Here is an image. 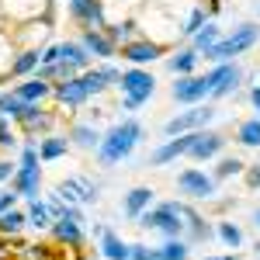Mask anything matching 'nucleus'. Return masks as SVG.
Instances as JSON below:
<instances>
[{
    "label": "nucleus",
    "instance_id": "nucleus-4",
    "mask_svg": "<svg viewBox=\"0 0 260 260\" xmlns=\"http://www.w3.org/2000/svg\"><path fill=\"white\" fill-rule=\"evenodd\" d=\"M153 90H156L153 73H146V70H125L121 73V94H125L121 108L125 111H136L139 104H146V101L153 98Z\"/></svg>",
    "mask_w": 260,
    "mask_h": 260
},
{
    "label": "nucleus",
    "instance_id": "nucleus-19",
    "mask_svg": "<svg viewBox=\"0 0 260 260\" xmlns=\"http://www.w3.org/2000/svg\"><path fill=\"white\" fill-rule=\"evenodd\" d=\"M14 94H18L21 101H28V104H35V101H42V98H49V94H52V83L42 80V77H31V80L21 83Z\"/></svg>",
    "mask_w": 260,
    "mask_h": 260
},
{
    "label": "nucleus",
    "instance_id": "nucleus-37",
    "mask_svg": "<svg viewBox=\"0 0 260 260\" xmlns=\"http://www.w3.org/2000/svg\"><path fill=\"white\" fill-rule=\"evenodd\" d=\"M18 170H14V163L11 160H0V180H7V177H14Z\"/></svg>",
    "mask_w": 260,
    "mask_h": 260
},
{
    "label": "nucleus",
    "instance_id": "nucleus-32",
    "mask_svg": "<svg viewBox=\"0 0 260 260\" xmlns=\"http://www.w3.org/2000/svg\"><path fill=\"white\" fill-rule=\"evenodd\" d=\"M83 87H87V94H104L108 90V77L101 73V70H83Z\"/></svg>",
    "mask_w": 260,
    "mask_h": 260
},
{
    "label": "nucleus",
    "instance_id": "nucleus-34",
    "mask_svg": "<svg viewBox=\"0 0 260 260\" xmlns=\"http://www.w3.org/2000/svg\"><path fill=\"white\" fill-rule=\"evenodd\" d=\"M236 174H243V163L236 160V156H229V160H222L219 163V170H215V177H236Z\"/></svg>",
    "mask_w": 260,
    "mask_h": 260
},
{
    "label": "nucleus",
    "instance_id": "nucleus-11",
    "mask_svg": "<svg viewBox=\"0 0 260 260\" xmlns=\"http://www.w3.org/2000/svg\"><path fill=\"white\" fill-rule=\"evenodd\" d=\"M222 146H225V139H222L219 132H194V139H191V149H187V156L191 160H208V156H215V153H222Z\"/></svg>",
    "mask_w": 260,
    "mask_h": 260
},
{
    "label": "nucleus",
    "instance_id": "nucleus-12",
    "mask_svg": "<svg viewBox=\"0 0 260 260\" xmlns=\"http://www.w3.org/2000/svg\"><path fill=\"white\" fill-rule=\"evenodd\" d=\"M191 139H194V132H187V136H177V139L170 136V142H163L160 149L149 156V163H153V167H163V163H170V160H177V156H184V153L191 149Z\"/></svg>",
    "mask_w": 260,
    "mask_h": 260
},
{
    "label": "nucleus",
    "instance_id": "nucleus-29",
    "mask_svg": "<svg viewBox=\"0 0 260 260\" xmlns=\"http://www.w3.org/2000/svg\"><path fill=\"white\" fill-rule=\"evenodd\" d=\"M236 139L243 142V146H260V115L250 121H243L240 132H236Z\"/></svg>",
    "mask_w": 260,
    "mask_h": 260
},
{
    "label": "nucleus",
    "instance_id": "nucleus-40",
    "mask_svg": "<svg viewBox=\"0 0 260 260\" xmlns=\"http://www.w3.org/2000/svg\"><path fill=\"white\" fill-rule=\"evenodd\" d=\"M205 260H240V257H233V253H229V257H205Z\"/></svg>",
    "mask_w": 260,
    "mask_h": 260
},
{
    "label": "nucleus",
    "instance_id": "nucleus-41",
    "mask_svg": "<svg viewBox=\"0 0 260 260\" xmlns=\"http://www.w3.org/2000/svg\"><path fill=\"white\" fill-rule=\"evenodd\" d=\"M253 222H257V229H260V208H257V215H253Z\"/></svg>",
    "mask_w": 260,
    "mask_h": 260
},
{
    "label": "nucleus",
    "instance_id": "nucleus-39",
    "mask_svg": "<svg viewBox=\"0 0 260 260\" xmlns=\"http://www.w3.org/2000/svg\"><path fill=\"white\" fill-rule=\"evenodd\" d=\"M250 101H253V108H257V111H260V83H257V87H253V90H250Z\"/></svg>",
    "mask_w": 260,
    "mask_h": 260
},
{
    "label": "nucleus",
    "instance_id": "nucleus-9",
    "mask_svg": "<svg viewBox=\"0 0 260 260\" xmlns=\"http://www.w3.org/2000/svg\"><path fill=\"white\" fill-rule=\"evenodd\" d=\"M56 191L62 194V201H66V205H73V201H80V205L98 201V184H90L87 177H66Z\"/></svg>",
    "mask_w": 260,
    "mask_h": 260
},
{
    "label": "nucleus",
    "instance_id": "nucleus-26",
    "mask_svg": "<svg viewBox=\"0 0 260 260\" xmlns=\"http://www.w3.org/2000/svg\"><path fill=\"white\" fill-rule=\"evenodd\" d=\"M215 42H219V24H215V21H205L198 31H194V49H198V52H208Z\"/></svg>",
    "mask_w": 260,
    "mask_h": 260
},
{
    "label": "nucleus",
    "instance_id": "nucleus-24",
    "mask_svg": "<svg viewBox=\"0 0 260 260\" xmlns=\"http://www.w3.org/2000/svg\"><path fill=\"white\" fill-rule=\"evenodd\" d=\"M28 225V212H18V208H4L0 212V233L4 236H14Z\"/></svg>",
    "mask_w": 260,
    "mask_h": 260
},
{
    "label": "nucleus",
    "instance_id": "nucleus-15",
    "mask_svg": "<svg viewBox=\"0 0 260 260\" xmlns=\"http://www.w3.org/2000/svg\"><path fill=\"white\" fill-rule=\"evenodd\" d=\"M87 98H90V94H87V87H83L80 77H73V80H66V83L56 87V101H59V104H70V108H80Z\"/></svg>",
    "mask_w": 260,
    "mask_h": 260
},
{
    "label": "nucleus",
    "instance_id": "nucleus-17",
    "mask_svg": "<svg viewBox=\"0 0 260 260\" xmlns=\"http://www.w3.org/2000/svg\"><path fill=\"white\" fill-rule=\"evenodd\" d=\"M149 205H153V187H132L125 194V215L128 219H139Z\"/></svg>",
    "mask_w": 260,
    "mask_h": 260
},
{
    "label": "nucleus",
    "instance_id": "nucleus-21",
    "mask_svg": "<svg viewBox=\"0 0 260 260\" xmlns=\"http://www.w3.org/2000/svg\"><path fill=\"white\" fill-rule=\"evenodd\" d=\"M59 52H62V59L73 62L77 70H87L90 66V52H87L83 42H59Z\"/></svg>",
    "mask_w": 260,
    "mask_h": 260
},
{
    "label": "nucleus",
    "instance_id": "nucleus-5",
    "mask_svg": "<svg viewBox=\"0 0 260 260\" xmlns=\"http://www.w3.org/2000/svg\"><path fill=\"white\" fill-rule=\"evenodd\" d=\"M219 118V108H212V104H201V108H191V111H180L177 118H170L163 125V132L167 136H187V132H198L205 128L208 121Z\"/></svg>",
    "mask_w": 260,
    "mask_h": 260
},
{
    "label": "nucleus",
    "instance_id": "nucleus-35",
    "mask_svg": "<svg viewBox=\"0 0 260 260\" xmlns=\"http://www.w3.org/2000/svg\"><path fill=\"white\" fill-rule=\"evenodd\" d=\"M128 260H160V253H156V250H149V246H142V243H132Z\"/></svg>",
    "mask_w": 260,
    "mask_h": 260
},
{
    "label": "nucleus",
    "instance_id": "nucleus-31",
    "mask_svg": "<svg viewBox=\"0 0 260 260\" xmlns=\"http://www.w3.org/2000/svg\"><path fill=\"white\" fill-rule=\"evenodd\" d=\"M24 104H28V101H21L18 94H0V115H4V118H21Z\"/></svg>",
    "mask_w": 260,
    "mask_h": 260
},
{
    "label": "nucleus",
    "instance_id": "nucleus-16",
    "mask_svg": "<svg viewBox=\"0 0 260 260\" xmlns=\"http://www.w3.org/2000/svg\"><path fill=\"white\" fill-rule=\"evenodd\" d=\"M101 253L108 260H128V253H132V246L121 240L118 233H111V229H104L101 233Z\"/></svg>",
    "mask_w": 260,
    "mask_h": 260
},
{
    "label": "nucleus",
    "instance_id": "nucleus-6",
    "mask_svg": "<svg viewBox=\"0 0 260 260\" xmlns=\"http://www.w3.org/2000/svg\"><path fill=\"white\" fill-rule=\"evenodd\" d=\"M174 101H180V104H194V101H205L212 98V80H208V73L205 77H180L177 83H174Z\"/></svg>",
    "mask_w": 260,
    "mask_h": 260
},
{
    "label": "nucleus",
    "instance_id": "nucleus-2",
    "mask_svg": "<svg viewBox=\"0 0 260 260\" xmlns=\"http://www.w3.org/2000/svg\"><path fill=\"white\" fill-rule=\"evenodd\" d=\"M260 39V28L257 24H240V28H233V35H225V39H219L205 56L215 62H229L233 56H240V52H246L250 45H257Z\"/></svg>",
    "mask_w": 260,
    "mask_h": 260
},
{
    "label": "nucleus",
    "instance_id": "nucleus-25",
    "mask_svg": "<svg viewBox=\"0 0 260 260\" xmlns=\"http://www.w3.org/2000/svg\"><path fill=\"white\" fill-rule=\"evenodd\" d=\"M39 62H42V49H24L18 59H14V66H11V77H24V73H31Z\"/></svg>",
    "mask_w": 260,
    "mask_h": 260
},
{
    "label": "nucleus",
    "instance_id": "nucleus-7",
    "mask_svg": "<svg viewBox=\"0 0 260 260\" xmlns=\"http://www.w3.org/2000/svg\"><path fill=\"white\" fill-rule=\"evenodd\" d=\"M208 80H212V98H229V94L240 87L243 73H240V66H233V62H219V66L208 73Z\"/></svg>",
    "mask_w": 260,
    "mask_h": 260
},
{
    "label": "nucleus",
    "instance_id": "nucleus-42",
    "mask_svg": "<svg viewBox=\"0 0 260 260\" xmlns=\"http://www.w3.org/2000/svg\"><path fill=\"white\" fill-rule=\"evenodd\" d=\"M257 250H260V246H257Z\"/></svg>",
    "mask_w": 260,
    "mask_h": 260
},
{
    "label": "nucleus",
    "instance_id": "nucleus-36",
    "mask_svg": "<svg viewBox=\"0 0 260 260\" xmlns=\"http://www.w3.org/2000/svg\"><path fill=\"white\" fill-rule=\"evenodd\" d=\"M14 198H21L18 191H0V212L4 208H14Z\"/></svg>",
    "mask_w": 260,
    "mask_h": 260
},
{
    "label": "nucleus",
    "instance_id": "nucleus-10",
    "mask_svg": "<svg viewBox=\"0 0 260 260\" xmlns=\"http://www.w3.org/2000/svg\"><path fill=\"white\" fill-rule=\"evenodd\" d=\"M177 187L187 194V198H212L215 194V180L208 177V174H201V170H184L177 177Z\"/></svg>",
    "mask_w": 260,
    "mask_h": 260
},
{
    "label": "nucleus",
    "instance_id": "nucleus-33",
    "mask_svg": "<svg viewBox=\"0 0 260 260\" xmlns=\"http://www.w3.org/2000/svg\"><path fill=\"white\" fill-rule=\"evenodd\" d=\"M215 233H219V240L225 243V246H233V250L243 243V233H240V225H236V222H219V229H215Z\"/></svg>",
    "mask_w": 260,
    "mask_h": 260
},
{
    "label": "nucleus",
    "instance_id": "nucleus-20",
    "mask_svg": "<svg viewBox=\"0 0 260 260\" xmlns=\"http://www.w3.org/2000/svg\"><path fill=\"white\" fill-rule=\"evenodd\" d=\"M18 121L24 125V128L39 132V128H49V125H52V115H45V111L39 108V101H35V104H24V111H21Z\"/></svg>",
    "mask_w": 260,
    "mask_h": 260
},
{
    "label": "nucleus",
    "instance_id": "nucleus-23",
    "mask_svg": "<svg viewBox=\"0 0 260 260\" xmlns=\"http://www.w3.org/2000/svg\"><path fill=\"white\" fill-rule=\"evenodd\" d=\"M70 139L77 142L80 149H94V146H101V132L94 125H87V121H77L73 132H70Z\"/></svg>",
    "mask_w": 260,
    "mask_h": 260
},
{
    "label": "nucleus",
    "instance_id": "nucleus-18",
    "mask_svg": "<svg viewBox=\"0 0 260 260\" xmlns=\"http://www.w3.org/2000/svg\"><path fill=\"white\" fill-rule=\"evenodd\" d=\"M52 236H56L59 243L80 246V243H83V222H73V219H56V222H52Z\"/></svg>",
    "mask_w": 260,
    "mask_h": 260
},
{
    "label": "nucleus",
    "instance_id": "nucleus-13",
    "mask_svg": "<svg viewBox=\"0 0 260 260\" xmlns=\"http://www.w3.org/2000/svg\"><path fill=\"white\" fill-rule=\"evenodd\" d=\"M80 42L87 45V52H90V56H101V59H111V56L118 52V45L104 35V28H87Z\"/></svg>",
    "mask_w": 260,
    "mask_h": 260
},
{
    "label": "nucleus",
    "instance_id": "nucleus-28",
    "mask_svg": "<svg viewBox=\"0 0 260 260\" xmlns=\"http://www.w3.org/2000/svg\"><path fill=\"white\" fill-rule=\"evenodd\" d=\"M62 153H66V139H56V136H49V139H42V146H39V156H42L45 163L59 160Z\"/></svg>",
    "mask_w": 260,
    "mask_h": 260
},
{
    "label": "nucleus",
    "instance_id": "nucleus-3",
    "mask_svg": "<svg viewBox=\"0 0 260 260\" xmlns=\"http://www.w3.org/2000/svg\"><path fill=\"white\" fill-rule=\"evenodd\" d=\"M39 149L35 146H28L24 153H21V167H18V174H14V191H18L21 198H28V201H35L39 198V191H42V167H39Z\"/></svg>",
    "mask_w": 260,
    "mask_h": 260
},
{
    "label": "nucleus",
    "instance_id": "nucleus-14",
    "mask_svg": "<svg viewBox=\"0 0 260 260\" xmlns=\"http://www.w3.org/2000/svg\"><path fill=\"white\" fill-rule=\"evenodd\" d=\"M160 52H163L160 42H128V45H121V56H125L128 62H136V66H142V62H153Z\"/></svg>",
    "mask_w": 260,
    "mask_h": 260
},
{
    "label": "nucleus",
    "instance_id": "nucleus-30",
    "mask_svg": "<svg viewBox=\"0 0 260 260\" xmlns=\"http://www.w3.org/2000/svg\"><path fill=\"white\" fill-rule=\"evenodd\" d=\"M156 253H160V260H187V243L180 240V236L177 240H167Z\"/></svg>",
    "mask_w": 260,
    "mask_h": 260
},
{
    "label": "nucleus",
    "instance_id": "nucleus-38",
    "mask_svg": "<svg viewBox=\"0 0 260 260\" xmlns=\"http://www.w3.org/2000/svg\"><path fill=\"white\" fill-rule=\"evenodd\" d=\"M246 180H250V184H253V187H260V167H253V170H250V174H246Z\"/></svg>",
    "mask_w": 260,
    "mask_h": 260
},
{
    "label": "nucleus",
    "instance_id": "nucleus-27",
    "mask_svg": "<svg viewBox=\"0 0 260 260\" xmlns=\"http://www.w3.org/2000/svg\"><path fill=\"white\" fill-rule=\"evenodd\" d=\"M167 66H170L174 73H184V77H187V73L198 66V49H180L177 56H170V62H167Z\"/></svg>",
    "mask_w": 260,
    "mask_h": 260
},
{
    "label": "nucleus",
    "instance_id": "nucleus-1",
    "mask_svg": "<svg viewBox=\"0 0 260 260\" xmlns=\"http://www.w3.org/2000/svg\"><path fill=\"white\" fill-rule=\"evenodd\" d=\"M139 139H142V125L136 118H125L121 125H115V128L101 139V146H98L101 167H115V163L128 160V156H132V149L139 146Z\"/></svg>",
    "mask_w": 260,
    "mask_h": 260
},
{
    "label": "nucleus",
    "instance_id": "nucleus-22",
    "mask_svg": "<svg viewBox=\"0 0 260 260\" xmlns=\"http://www.w3.org/2000/svg\"><path fill=\"white\" fill-rule=\"evenodd\" d=\"M52 222H56V219H52V212H49L45 201L35 198L31 205H28V225H31V229H39V233H42V229H52Z\"/></svg>",
    "mask_w": 260,
    "mask_h": 260
},
{
    "label": "nucleus",
    "instance_id": "nucleus-8",
    "mask_svg": "<svg viewBox=\"0 0 260 260\" xmlns=\"http://www.w3.org/2000/svg\"><path fill=\"white\" fill-rule=\"evenodd\" d=\"M70 14H73V21H80L83 28H104L108 24L101 0H70Z\"/></svg>",
    "mask_w": 260,
    "mask_h": 260
}]
</instances>
